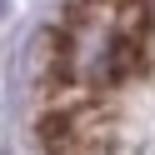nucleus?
Returning a JSON list of instances; mask_svg holds the SVG:
<instances>
[{"label": "nucleus", "instance_id": "f257e3e1", "mask_svg": "<svg viewBox=\"0 0 155 155\" xmlns=\"http://www.w3.org/2000/svg\"><path fill=\"white\" fill-rule=\"evenodd\" d=\"M5 15H10V0H0V20H5Z\"/></svg>", "mask_w": 155, "mask_h": 155}]
</instances>
